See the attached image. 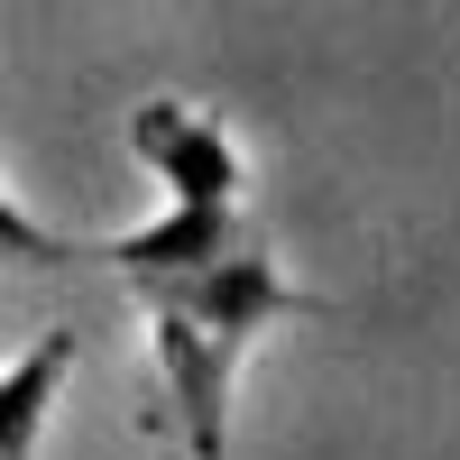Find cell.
I'll return each mask as SVG.
<instances>
[{
  "label": "cell",
  "instance_id": "obj_1",
  "mask_svg": "<svg viewBox=\"0 0 460 460\" xmlns=\"http://www.w3.org/2000/svg\"><path fill=\"white\" fill-rule=\"evenodd\" d=\"M147 350H157V405L147 424L157 433H184L194 460H221L230 451V387H240V359L267 323L286 314H323V295H304L277 249L240 240L230 258H203L184 277H147Z\"/></svg>",
  "mask_w": 460,
  "mask_h": 460
},
{
  "label": "cell",
  "instance_id": "obj_2",
  "mask_svg": "<svg viewBox=\"0 0 460 460\" xmlns=\"http://www.w3.org/2000/svg\"><path fill=\"white\" fill-rule=\"evenodd\" d=\"M129 147L147 166H157L166 184H175V203H212V212H240V194H249V166H240V147H230L194 102H175V93H157V102H138L129 111Z\"/></svg>",
  "mask_w": 460,
  "mask_h": 460
},
{
  "label": "cell",
  "instance_id": "obj_3",
  "mask_svg": "<svg viewBox=\"0 0 460 460\" xmlns=\"http://www.w3.org/2000/svg\"><path fill=\"white\" fill-rule=\"evenodd\" d=\"M240 240H258V221H249V212L175 203L166 221H147V230H120V240H93L84 258H93V267H120L129 286H147V277H184V267H203V258H230Z\"/></svg>",
  "mask_w": 460,
  "mask_h": 460
},
{
  "label": "cell",
  "instance_id": "obj_4",
  "mask_svg": "<svg viewBox=\"0 0 460 460\" xmlns=\"http://www.w3.org/2000/svg\"><path fill=\"white\" fill-rule=\"evenodd\" d=\"M74 377V332H37L28 350L0 368V460H37V433H47V405Z\"/></svg>",
  "mask_w": 460,
  "mask_h": 460
},
{
  "label": "cell",
  "instance_id": "obj_5",
  "mask_svg": "<svg viewBox=\"0 0 460 460\" xmlns=\"http://www.w3.org/2000/svg\"><path fill=\"white\" fill-rule=\"evenodd\" d=\"M93 240H65V230H47L37 212L10 203V184H0V267H84Z\"/></svg>",
  "mask_w": 460,
  "mask_h": 460
}]
</instances>
